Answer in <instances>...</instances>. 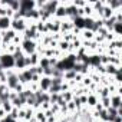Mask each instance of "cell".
Here are the masks:
<instances>
[{"label":"cell","instance_id":"3957f363","mask_svg":"<svg viewBox=\"0 0 122 122\" xmlns=\"http://www.w3.org/2000/svg\"><path fill=\"white\" fill-rule=\"evenodd\" d=\"M33 9H36L35 7V0H20V10L19 12L22 13L23 17H25L26 13H29Z\"/></svg>","mask_w":122,"mask_h":122},{"label":"cell","instance_id":"e0dca14e","mask_svg":"<svg viewBox=\"0 0 122 122\" xmlns=\"http://www.w3.org/2000/svg\"><path fill=\"white\" fill-rule=\"evenodd\" d=\"M57 49L62 50L63 53H69V50H71V43H68V42H65V40H59V42H57Z\"/></svg>","mask_w":122,"mask_h":122},{"label":"cell","instance_id":"2e32d148","mask_svg":"<svg viewBox=\"0 0 122 122\" xmlns=\"http://www.w3.org/2000/svg\"><path fill=\"white\" fill-rule=\"evenodd\" d=\"M118 72H121V68H116V66H113V65H111V63L105 65V75L113 76V75L118 73Z\"/></svg>","mask_w":122,"mask_h":122},{"label":"cell","instance_id":"5bb4252c","mask_svg":"<svg viewBox=\"0 0 122 122\" xmlns=\"http://www.w3.org/2000/svg\"><path fill=\"white\" fill-rule=\"evenodd\" d=\"M10 25H12V19H9V17H0V32L9 30Z\"/></svg>","mask_w":122,"mask_h":122},{"label":"cell","instance_id":"7c38bea8","mask_svg":"<svg viewBox=\"0 0 122 122\" xmlns=\"http://www.w3.org/2000/svg\"><path fill=\"white\" fill-rule=\"evenodd\" d=\"M53 17H56V19H59V20H63V19L66 17V7L60 5V2H59V6H57V9H56V12H55Z\"/></svg>","mask_w":122,"mask_h":122},{"label":"cell","instance_id":"484cf974","mask_svg":"<svg viewBox=\"0 0 122 122\" xmlns=\"http://www.w3.org/2000/svg\"><path fill=\"white\" fill-rule=\"evenodd\" d=\"M66 108H68V112H69V113L76 112V105H75V102H73V101L68 102V103H66Z\"/></svg>","mask_w":122,"mask_h":122},{"label":"cell","instance_id":"9c48e42d","mask_svg":"<svg viewBox=\"0 0 122 122\" xmlns=\"http://www.w3.org/2000/svg\"><path fill=\"white\" fill-rule=\"evenodd\" d=\"M50 81H52V78H49V76H40V81L37 82L39 83V89L42 92H47L49 88H50V85H52Z\"/></svg>","mask_w":122,"mask_h":122},{"label":"cell","instance_id":"83f0119b","mask_svg":"<svg viewBox=\"0 0 122 122\" xmlns=\"http://www.w3.org/2000/svg\"><path fill=\"white\" fill-rule=\"evenodd\" d=\"M25 119V108L19 109V115H17V121H23Z\"/></svg>","mask_w":122,"mask_h":122},{"label":"cell","instance_id":"ba28073f","mask_svg":"<svg viewBox=\"0 0 122 122\" xmlns=\"http://www.w3.org/2000/svg\"><path fill=\"white\" fill-rule=\"evenodd\" d=\"M111 99V108H115V109H122V95L119 93H113L109 96Z\"/></svg>","mask_w":122,"mask_h":122},{"label":"cell","instance_id":"d6986e66","mask_svg":"<svg viewBox=\"0 0 122 122\" xmlns=\"http://www.w3.org/2000/svg\"><path fill=\"white\" fill-rule=\"evenodd\" d=\"M35 119L37 122H46V116H45V112L40 111V109H36L35 111Z\"/></svg>","mask_w":122,"mask_h":122},{"label":"cell","instance_id":"6da1fadb","mask_svg":"<svg viewBox=\"0 0 122 122\" xmlns=\"http://www.w3.org/2000/svg\"><path fill=\"white\" fill-rule=\"evenodd\" d=\"M0 68H2L3 71L13 69L15 68V57H13V55L0 53Z\"/></svg>","mask_w":122,"mask_h":122},{"label":"cell","instance_id":"277c9868","mask_svg":"<svg viewBox=\"0 0 122 122\" xmlns=\"http://www.w3.org/2000/svg\"><path fill=\"white\" fill-rule=\"evenodd\" d=\"M27 27V23L25 19H19V20H12V25H10V29L15 30L16 33H23V30Z\"/></svg>","mask_w":122,"mask_h":122},{"label":"cell","instance_id":"603a6c76","mask_svg":"<svg viewBox=\"0 0 122 122\" xmlns=\"http://www.w3.org/2000/svg\"><path fill=\"white\" fill-rule=\"evenodd\" d=\"M39 66H40L42 69L50 68V66H49V59H47V57H40V60H39Z\"/></svg>","mask_w":122,"mask_h":122},{"label":"cell","instance_id":"8fae6325","mask_svg":"<svg viewBox=\"0 0 122 122\" xmlns=\"http://www.w3.org/2000/svg\"><path fill=\"white\" fill-rule=\"evenodd\" d=\"M98 102H99L98 95H95V93H89V95H88V98H86V106H88L89 109H93Z\"/></svg>","mask_w":122,"mask_h":122},{"label":"cell","instance_id":"4316f807","mask_svg":"<svg viewBox=\"0 0 122 122\" xmlns=\"http://www.w3.org/2000/svg\"><path fill=\"white\" fill-rule=\"evenodd\" d=\"M52 85H55V86H59V85H62L63 83V79L62 78H52Z\"/></svg>","mask_w":122,"mask_h":122},{"label":"cell","instance_id":"4fadbf2b","mask_svg":"<svg viewBox=\"0 0 122 122\" xmlns=\"http://www.w3.org/2000/svg\"><path fill=\"white\" fill-rule=\"evenodd\" d=\"M79 37H81V40H93L95 33H93L92 30H89V29H82Z\"/></svg>","mask_w":122,"mask_h":122},{"label":"cell","instance_id":"44dd1931","mask_svg":"<svg viewBox=\"0 0 122 122\" xmlns=\"http://www.w3.org/2000/svg\"><path fill=\"white\" fill-rule=\"evenodd\" d=\"M2 108L5 109V112L9 115L10 112H12V109H13V105H12V102L10 101H5L3 103H2Z\"/></svg>","mask_w":122,"mask_h":122},{"label":"cell","instance_id":"30bf717a","mask_svg":"<svg viewBox=\"0 0 122 122\" xmlns=\"http://www.w3.org/2000/svg\"><path fill=\"white\" fill-rule=\"evenodd\" d=\"M39 60H40V56L35 52L33 55L26 56V66H27V68H30V66H37V65H39ZM27 68H26V69H27Z\"/></svg>","mask_w":122,"mask_h":122},{"label":"cell","instance_id":"52a82bcc","mask_svg":"<svg viewBox=\"0 0 122 122\" xmlns=\"http://www.w3.org/2000/svg\"><path fill=\"white\" fill-rule=\"evenodd\" d=\"M17 73H19V72H16V73H13V75L7 76L6 86H7V89H9V91H15V89H16V86L19 85V78H17Z\"/></svg>","mask_w":122,"mask_h":122},{"label":"cell","instance_id":"ffe728a7","mask_svg":"<svg viewBox=\"0 0 122 122\" xmlns=\"http://www.w3.org/2000/svg\"><path fill=\"white\" fill-rule=\"evenodd\" d=\"M60 96H62V99L68 103V102H71L72 99H73V93H72V91H66V92H62L60 93Z\"/></svg>","mask_w":122,"mask_h":122},{"label":"cell","instance_id":"f546056e","mask_svg":"<svg viewBox=\"0 0 122 122\" xmlns=\"http://www.w3.org/2000/svg\"><path fill=\"white\" fill-rule=\"evenodd\" d=\"M39 81H40V76L39 75H32V82H36L37 83Z\"/></svg>","mask_w":122,"mask_h":122},{"label":"cell","instance_id":"7402d4cb","mask_svg":"<svg viewBox=\"0 0 122 122\" xmlns=\"http://www.w3.org/2000/svg\"><path fill=\"white\" fill-rule=\"evenodd\" d=\"M99 103L102 105L103 109H108V108L111 106V99H109V96H108V98H101V99H99Z\"/></svg>","mask_w":122,"mask_h":122},{"label":"cell","instance_id":"8992f818","mask_svg":"<svg viewBox=\"0 0 122 122\" xmlns=\"http://www.w3.org/2000/svg\"><path fill=\"white\" fill-rule=\"evenodd\" d=\"M73 23H72V20L69 19V17H65L62 22H60V33H69V32H72L73 30Z\"/></svg>","mask_w":122,"mask_h":122},{"label":"cell","instance_id":"f1b7e54d","mask_svg":"<svg viewBox=\"0 0 122 122\" xmlns=\"http://www.w3.org/2000/svg\"><path fill=\"white\" fill-rule=\"evenodd\" d=\"M6 116H7V113L5 112V109H3L2 106H0V121H2V119H5Z\"/></svg>","mask_w":122,"mask_h":122},{"label":"cell","instance_id":"5b68a950","mask_svg":"<svg viewBox=\"0 0 122 122\" xmlns=\"http://www.w3.org/2000/svg\"><path fill=\"white\" fill-rule=\"evenodd\" d=\"M57 6H59V0H49V2L45 3V6H43L42 10L46 12V13H49L50 16H53L55 12H56V9H57Z\"/></svg>","mask_w":122,"mask_h":122},{"label":"cell","instance_id":"7a4b0ae2","mask_svg":"<svg viewBox=\"0 0 122 122\" xmlns=\"http://www.w3.org/2000/svg\"><path fill=\"white\" fill-rule=\"evenodd\" d=\"M36 47H37V43L35 40H23L22 45H20V50L25 56H30L36 52Z\"/></svg>","mask_w":122,"mask_h":122},{"label":"cell","instance_id":"d4e9b609","mask_svg":"<svg viewBox=\"0 0 122 122\" xmlns=\"http://www.w3.org/2000/svg\"><path fill=\"white\" fill-rule=\"evenodd\" d=\"M22 42H23V37H22V35H20V33H17V35L12 39V43H13V45H16V46H20V45H22Z\"/></svg>","mask_w":122,"mask_h":122},{"label":"cell","instance_id":"4dcf8cb0","mask_svg":"<svg viewBox=\"0 0 122 122\" xmlns=\"http://www.w3.org/2000/svg\"><path fill=\"white\" fill-rule=\"evenodd\" d=\"M2 103H3V101H2V98H0V106H2Z\"/></svg>","mask_w":122,"mask_h":122},{"label":"cell","instance_id":"ac0fdd59","mask_svg":"<svg viewBox=\"0 0 122 122\" xmlns=\"http://www.w3.org/2000/svg\"><path fill=\"white\" fill-rule=\"evenodd\" d=\"M75 75H76L75 71H65V72H63V81H65V82L73 81V79H75Z\"/></svg>","mask_w":122,"mask_h":122},{"label":"cell","instance_id":"9a60e30c","mask_svg":"<svg viewBox=\"0 0 122 122\" xmlns=\"http://www.w3.org/2000/svg\"><path fill=\"white\" fill-rule=\"evenodd\" d=\"M5 5L13 12H19L20 10V0H7V2H5Z\"/></svg>","mask_w":122,"mask_h":122},{"label":"cell","instance_id":"cb8c5ba5","mask_svg":"<svg viewBox=\"0 0 122 122\" xmlns=\"http://www.w3.org/2000/svg\"><path fill=\"white\" fill-rule=\"evenodd\" d=\"M75 37H76V36H73L72 32H69V33H63V35H62V40H65V42H68V43H71Z\"/></svg>","mask_w":122,"mask_h":122}]
</instances>
